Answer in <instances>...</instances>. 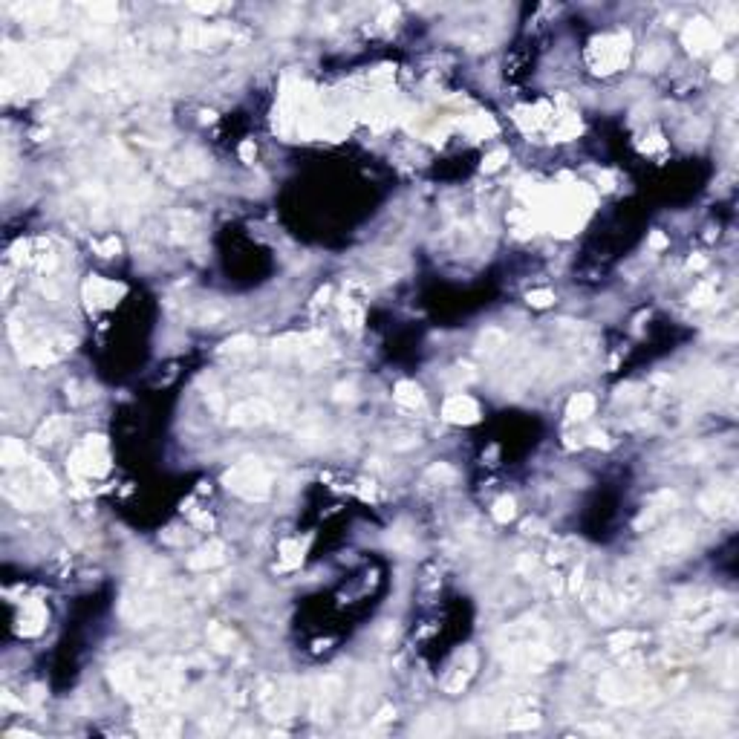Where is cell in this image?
Returning a JSON list of instances; mask_svg holds the SVG:
<instances>
[{
    "mask_svg": "<svg viewBox=\"0 0 739 739\" xmlns=\"http://www.w3.org/2000/svg\"><path fill=\"white\" fill-rule=\"evenodd\" d=\"M584 575H587L584 566H577V569L572 572V577H569V589H572V592H577L580 587H584Z\"/></svg>",
    "mask_w": 739,
    "mask_h": 739,
    "instance_id": "obj_48",
    "label": "cell"
},
{
    "mask_svg": "<svg viewBox=\"0 0 739 739\" xmlns=\"http://www.w3.org/2000/svg\"><path fill=\"white\" fill-rule=\"evenodd\" d=\"M664 246H667V237H664L661 231H653V234H650V248L659 251V248H664Z\"/></svg>",
    "mask_w": 739,
    "mask_h": 739,
    "instance_id": "obj_52",
    "label": "cell"
},
{
    "mask_svg": "<svg viewBox=\"0 0 739 739\" xmlns=\"http://www.w3.org/2000/svg\"><path fill=\"white\" fill-rule=\"evenodd\" d=\"M303 560V546L298 540H283L281 543V569H295Z\"/></svg>",
    "mask_w": 739,
    "mask_h": 739,
    "instance_id": "obj_32",
    "label": "cell"
},
{
    "mask_svg": "<svg viewBox=\"0 0 739 739\" xmlns=\"http://www.w3.org/2000/svg\"><path fill=\"white\" fill-rule=\"evenodd\" d=\"M220 563H226V543L223 540H208L205 546H199L188 557L191 572H208V569H217Z\"/></svg>",
    "mask_w": 739,
    "mask_h": 739,
    "instance_id": "obj_18",
    "label": "cell"
},
{
    "mask_svg": "<svg viewBox=\"0 0 739 739\" xmlns=\"http://www.w3.org/2000/svg\"><path fill=\"white\" fill-rule=\"evenodd\" d=\"M517 569H520L523 575L535 572V557H532V555H523V557H520V563H517Z\"/></svg>",
    "mask_w": 739,
    "mask_h": 739,
    "instance_id": "obj_50",
    "label": "cell"
},
{
    "mask_svg": "<svg viewBox=\"0 0 739 739\" xmlns=\"http://www.w3.org/2000/svg\"><path fill=\"white\" fill-rule=\"evenodd\" d=\"M681 43L688 46V52H693V56H705L708 49L722 43V32L708 18H693L688 26L681 29Z\"/></svg>",
    "mask_w": 739,
    "mask_h": 739,
    "instance_id": "obj_7",
    "label": "cell"
},
{
    "mask_svg": "<svg viewBox=\"0 0 739 739\" xmlns=\"http://www.w3.org/2000/svg\"><path fill=\"white\" fill-rule=\"evenodd\" d=\"M208 641L217 653H231L234 650V632L226 629L223 624H208Z\"/></svg>",
    "mask_w": 739,
    "mask_h": 739,
    "instance_id": "obj_28",
    "label": "cell"
},
{
    "mask_svg": "<svg viewBox=\"0 0 739 739\" xmlns=\"http://www.w3.org/2000/svg\"><path fill=\"white\" fill-rule=\"evenodd\" d=\"M676 503H678L676 491H659V494L650 500V508H644V514L636 520V525H639V529H644V525L650 529L653 523H659L661 517H667V514H670V508H673Z\"/></svg>",
    "mask_w": 739,
    "mask_h": 739,
    "instance_id": "obj_19",
    "label": "cell"
},
{
    "mask_svg": "<svg viewBox=\"0 0 739 739\" xmlns=\"http://www.w3.org/2000/svg\"><path fill=\"white\" fill-rule=\"evenodd\" d=\"M505 664L520 673H540L555 661V650L546 644V639H514L508 644Z\"/></svg>",
    "mask_w": 739,
    "mask_h": 739,
    "instance_id": "obj_4",
    "label": "cell"
},
{
    "mask_svg": "<svg viewBox=\"0 0 739 739\" xmlns=\"http://www.w3.org/2000/svg\"><path fill=\"white\" fill-rule=\"evenodd\" d=\"M719 12H722V18H725V29H728V32H733V29H736V23H739V18H736V6H722Z\"/></svg>",
    "mask_w": 739,
    "mask_h": 739,
    "instance_id": "obj_47",
    "label": "cell"
},
{
    "mask_svg": "<svg viewBox=\"0 0 739 739\" xmlns=\"http://www.w3.org/2000/svg\"><path fill=\"white\" fill-rule=\"evenodd\" d=\"M254 347H257V341L251 335H234V338L223 341L220 355H246V352H254Z\"/></svg>",
    "mask_w": 739,
    "mask_h": 739,
    "instance_id": "obj_31",
    "label": "cell"
},
{
    "mask_svg": "<svg viewBox=\"0 0 739 739\" xmlns=\"http://www.w3.org/2000/svg\"><path fill=\"white\" fill-rule=\"evenodd\" d=\"M70 431V419L67 416H49L35 434L38 445H56L58 439H64V434Z\"/></svg>",
    "mask_w": 739,
    "mask_h": 739,
    "instance_id": "obj_21",
    "label": "cell"
},
{
    "mask_svg": "<svg viewBox=\"0 0 739 739\" xmlns=\"http://www.w3.org/2000/svg\"><path fill=\"white\" fill-rule=\"evenodd\" d=\"M95 251H98L101 257H113V254H119V251H122V243H119L116 237H108V240L95 243Z\"/></svg>",
    "mask_w": 739,
    "mask_h": 739,
    "instance_id": "obj_44",
    "label": "cell"
},
{
    "mask_svg": "<svg viewBox=\"0 0 739 739\" xmlns=\"http://www.w3.org/2000/svg\"><path fill=\"white\" fill-rule=\"evenodd\" d=\"M393 399L407 410H425V393L416 382H399L393 387Z\"/></svg>",
    "mask_w": 739,
    "mask_h": 739,
    "instance_id": "obj_23",
    "label": "cell"
},
{
    "mask_svg": "<svg viewBox=\"0 0 739 739\" xmlns=\"http://www.w3.org/2000/svg\"><path fill=\"white\" fill-rule=\"evenodd\" d=\"M136 730L145 736H177L182 730V722L177 716H165L159 711H145L133 719Z\"/></svg>",
    "mask_w": 739,
    "mask_h": 739,
    "instance_id": "obj_14",
    "label": "cell"
},
{
    "mask_svg": "<svg viewBox=\"0 0 739 739\" xmlns=\"http://www.w3.org/2000/svg\"><path fill=\"white\" fill-rule=\"evenodd\" d=\"M733 75H736V61H733V56H719L716 64H713V78L722 81V84H728V81H733Z\"/></svg>",
    "mask_w": 739,
    "mask_h": 739,
    "instance_id": "obj_34",
    "label": "cell"
},
{
    "mask_svg": "<svg viewBox=\"0 0 739 739\" xmlns=\"http://www.w3.org/2000/svg\"><path fill=\"white\" fill-rule=\"evenodd\" d=\"M254 156H257V147H254L251 139H246V142L240 145V159H243L246 165H251V162H254Z\"/></svg>",
    "mask_w": 739,
    "mask_h": 739,
    "instance_id": "obj_46",
    "label": "cell"
},
{
    "mask_svg": "<svg viewBox=\"0 0 739 739\" xmlns=\"http://www.w3.org/2000/svg\"><path fill=\"white\" fill-rule=\"evenodd\" d=\"M341 312H344V324H347L350 330H361V324H364V309H361L355 300L344 298V300H341Z\"/></svg>",
    "mask_w": 739,
    "mask_h": 739,
    "instance_id": "obj_33",
    "label": "cell"
},
{
    "mask_svg": "<svg viewBox=\"0 0 739 739\" xmlns=\"http://www.w3.org/2000/svg\"><path fill=\"white\" fill-rule=\"evenodd\" d=\"M592 413H595V396H592V393H577V396H572L569 404H566V416H569L572 421H584V419H589Z\"/></svg>",
    "mask_w": 739,
    "mask_h": 739,
    "instance_id": "obj_26",
    "label": "cell"
},
{
    "mask_svg": "<svg viewBox=\"0 0 739 739\" xmlns=\"http://www.w3.org/2000/svg\"><path fill=\"white\" fill-rule=\"evenodd\" d=\"M538 725H540L538 713H520L517 719H508V730H529V728H538Z\"/></svg>",
    "mask_w": 739,
    "mask_h": 739,
    "instance_id": "obj_42",
    "label": "cell"
},
{
    "mask_svg": "<svg viewBox=\"0 0 739 739\" xmlns=\"http://www.w3.org/2000/svg\"><path fill=\"white\" fill-rule=\"evenodd\" d=\"M691 543H693V532L688 529V525H673V529H667L661 538H656V543H653V555H659V557H678V555H684L691 549Z\"/></svg>",
    "mask_w": 739,
    "mask_h": 739,
    "instance_id": "obj_13",
    "label": "cell"
},
{
    "mask_svg": "<svg viewBox=\"0 0 739 739\" xmlns=\"http://www.w3.org/2000/svg\"><path fill=\"white\" fill-rule=\"evenodd\" d=\"M272 419H275V407L266 399H246L229 410V425L234 428H257Z\"/></svg>",
    "mask_w": 739,
    "mask_h": 739,
    "instance_id": "obj_8",
    "label": "cell"
},
{
    "mask_svg": "<svg viewBox=\"0 0 739 739\" xmlns=\"http://www.w3.org/2000/svg\"><path fill=\"white\" fill-rule=\"evenodd\" d=\"M387 543H390L393 549H399V552H413V540H410L404 532H393V535L387 538Z\"/></svg>",
    "mask_w": 739,
    "mask_h": 739,
    "instance_id": "obj_45",
    "label": "cell"
},
{
    "mask_svg": "<svg viewBox=\"0 0 739 739\" xmlns=\"http://www.w3.org/2000/svg\"><path fill=\"white\" fill-rule=\"evenodd\" d=\"M442 419L451 421V425H473V421H480V404L465 393H456V396L445 399Z\"/></svg>",
    "mask_w": 739,
    "mask_h": 739,
    "instance_id": "obj_15",
    "label": "cell"
},
{
    "mask_svg": "<svg viewBox=\"0 0 739 739\" xmlns=\"http://www.w3.org/2000/svg\"><path fill=\"white\" fill-rule=\"evenodd\" d=\"M46 607L41 604V601H26L23 604V609H21V618H18V624H21V632L23 636H41L43 632V627H46Z\"/></svg>",
    "mask_w": 739,
    "mask_h": 739,
    "instance_id": "obj_20",
    "label": "cell"
},
{
    "mask_svg": "<svg viewBox=\"0 0 739 739\" xmlns=\"http://www.w3.org/2000/svg\"><path fill=\"white\" fill-rule=\"evenodd\" d=\"M196 231H199V223L191 211H177V214H171V237L177 243H191L196 237Z\"/></svg>",
    "mask_w": 739,
    "mask_h": 739,
    "instance_id": "obj_22",
    "label": "cell"
},
{
    "mask_svg": "<svg viewBox=\"0 0 739 739\" xmlns=\"http://www.w3.org/2000/svg\"><path fill=\"white\" fill-rule=\"evenodd\" d=\"M70 471L81 480H93V477H104L110 471V454H108V439L90 434L84 436V442L70 454L67 459Z\"/></svg>",
    "mask_w": 739,
    "mask_h": 739,
    "instance_id": "obj_3",
    "label": "cell"
},
{
    "mask_svg": "<svg viewBox=\"0 0 739 739\" xmlns=\"http://www.w3.org/2000/svg\"><path fill=\"white\" fill-rule=\"evenodd\" d=\"M260 705H263V713H266L269 719H275V722L289 719L295 713V708H298V693L292 688V681H286V678L266 681V684H263V691H260Z\"/></svg>",
    "mask_w": 739,
    "mask_h": 739,
    "instance_id": "obj_6",
    "label": "cell"
},
{
    "mask_svg": "<svg viewBox=\"0 0 739 739\" xmlns=\"http://www.w3.org/2000/svg\"><path fill=\"white\" fill-rule=\"evenodd\" d=\"M0 462L6 468H15V465H26V448L21 439H4L0 445Z\"/></svg>",
    "mask_w": 739,
    "mask_h": 739,
    "instance_id": "obj_27",
    "label": "cell"
},
{
    "mask_svg": "<svg viewBox=\"0 0 739 739\" xmlns=\"http://www.w3.org/2000/svg\"><path fill=\"white\" fill-rule=\"evenodd\" d=\"M525 300H529V306H535V309H546V306L555 303V292H549V289H532L529 295H525Z\"/></svg>",
    "mask_w": 739,
    "mask_h": 739,
    "instance_id": "obj_41",
    "label": "cell"
},
{
    "mask_svg": "<svg viewBox=\"0 0 739 739\" xmlns=\"http://www.w3.org/2000/svg\"><path fill=\"white\" fill-rule=\"evenodd\" d=\"M90 15H93L95 21H101V23H108V21H116V18H119V9H116L113 4H98V6H90Z\"/></svg>",
    "mask_w": 739,
    "mask_h": 739,
    "instance_id": "obj_43",
    "label": "cell"
},
{
    "mask_svg": "<svg viewBox=\"0 0 739 739\" xmlns=\"http://www.w3.org/2000/svg\"><path fill=\"white\" fill-rule=\"evenodd\" d=\"M223 486L248 503H263L272 494V473L257 459H240L223 473Z\"/></svg>",
    "mask_w": 739,
    "mask_h": 739,
    "instance_id": "obj_1",
    "label": "cell"
},
{
    "mask_svg": "<svg viewBox=\"0 0 739 739\" xmlns=\"http://www.w3.org/2000/svg\"><path fill=\"white\" fill-rule=\"evenodd\" d=\"M711 300H716V283H699V286L691 292V298H688L691 306H705V303H711Z\"/></svg>",
    "mask_w": 739,
    "mask_h": 739,
    "instance_id": "obj_36",
    "label": "cell"
},
{
    "mask_svg": "<svg viewBox=\"0 0 739 739\" xmlns=\"http://www.w3.org/2000/svg\"><path fill=\"white\" fill-rule=\"evenodd\" d=\"M505 162H508V150H505V147H497V150H491L486 159H483V171H486V174H494V171H500Z\"/></svg>",
    "mask_w": 739,
    "mask_h": 739,
    "instance_id": "obj_40",
    "label": "cell"
},
{
    "mask_svg": "<svg viewBox=\"0 0 739 739\" xmlns=\"http://www.w3.org/2000/svg\"><path fill=\"white\" fill-rule=\"evenodd\" d=\"M231 32L229 29H220V26H205V23H194L182 32V43L188 49H211V46H220L223 41H229Z\"/></svg>",
    "mask_w": 739,
    "mask_h": 739,
    "instance_id": "obj_16",
    "label": "cell"
},
{
    "mask_svg": "<svg viewBox=\"0 0 739 739\" xmlns=\"http://www.w3.org/2000/svg\"><path fill=\"white\" fill-rule=\"evenodd\" d=\"M338 693H341V681L335 676L321 678L318 688H315V693H312V719H327V713H330L332 702L338 699Z\"/></svg>",
    "mask_w": 739,
    "mask_h": 739,
    "instance_id": "obj_17",
    "label": "cell"
},
{
    "mask_svg": "<svg viewBox=\"0 0 739 739\" xmlns=\"http://www.w3.org/2000/svg\"><path fill=\"white\" fill-rule=\"evenodd\" d=\"M705 266H708V260H705L702 254H696V257L688 260V269H693V272H699V269H705Z\"/></svg>",
    "mask_w": 739,
    "mask_h": 739,
    "instance_id": "obj_53",
    "label": "cell"
},
{
    "mask_svg": "<svg viewBox=\"0 0 739 739\" xmlns=\"http://www.w3.org/2000/svg\"><path fill=\"white\" fill-rule=\"evenodd\" d=\"M664 61H667V46H664V43H653V46L644 52V58H641L644 70H659Z\"/></svg>",
    "mask_w": 739,
    "mask_h": 739,
    "instance_id": "obj_35",
    "label": "cell"
},
{
    "mask_svg": "<svg viewBox=\"0 0 739 739\" xmlns=\"http://www.w3.org/2000/svg\"><path fill=\"white\" fill-rule=\"evenodd\" d=\"M217 9H220V4H191V12H199V15H211Z\"/></svg>",
    "mask_w": 739,
    "mask_h": 739,
    "instance_id": "obj_51",
    "label": "cell"
},
{
    "mask_svg": "<svg viewBox=\"0 0 739 739\" xmlns=\"http://www.w3.org/2000/svg\"><path fill=\"white\" fill-rule=\"evenodd\" d=\"M647 636H641V632H632V629H621V632H612L609 636V647L615 650V653H621V650H632L636 644H641Z\"/></svg>",
    "mask_w": 739,
    "mask_h": 739,
    "instance_id": "obj_30",
    "label": "cell"
},
{
    "mask_svg": "<svg viewBox=\"0 0 739 739\" xmlns=\"http://www.w3.org/2000/svg\"><path fill=\"white\" fill-rule=\"evenodd\" d=\"M598 693L609 705H632V702H644L647 693H653V688H650V681H647L644 673L615 670V673H607L601 678Z\"/></svg>",
    "mask_w": 739,
    "mask_h": 739,
    "instance_id": "obj_2",
    "label": "cell"
},
{
    "mask_svg": "<svg viewBox=\"0 0 739 739\" xmlns=\"http://www.w3.org/2000/svg\"><path fill=\"white\" fill-rule=\"evenodd\" d=\"M56 12H58V6H52V4H23V6H15V15H23L32 23H43Z\"/></svg>",
    "mask_w": 739,
    "mask_h": 739,
    "instance_id": "obj_29",
    "label": "cell"
},
{
    "mask_svg": "<svg viewBox=\"0 0 739 739\" xmlns=\"http://www.w3.org/2000/svg\"><path fill=\"white\" fill-rule=\"evenodd\" d=\"M589 67L598 73V75H609L615 70H621L629 58V35L627 32H615V35H604V38H595L589 52Z\"/></svg>",
    "mask_w": 739,
    "mask_h": 739,
    "instance_id": "obj_5",
    "label": "cell"
},
{
    "mask_svg": "<svg viewBox=\"0 0 739 739\" xmlns=\"http://www.w3.org/2000/svg\"><path fill=\"white\" fill-rule=\"evenodd\" d=\"M589 445H595V448H609V439H607L604 431H589Z\"/></svg>",
    "mask_w": 739,
    "mask_h": 739,
    "instance_id": "obj_49",
    "label": "cell"
},
{
    "mask_svg": "<svg viewBox=\"0 0 739 739\" xmlns=\"http://www.w3.org/2000/svg\"><path fill=\"white\" fill-rule=\"evenodd\" d=\"M125 295H127V286L116 283V281L90 278L84 283V300H87L90 309H113Z\"/></svg>",
    "mask_w": 739,
    "mask_h": 739,
    "instance_id": "obj_10",
    "label": "cell"
},
{
    "mask_svg": "<svg viewBox=\"0 0 739 739\" xmlns=\"http://www.w3.org/2000/svg\"><path fill=\"white\" fill-rule=\"evenodd\" d=\"M577 133H580V122H577L575 116H566V119L560 122V127L552 130V139H555V142H566V139H572V136H577Z\"/></svg>",
    "mask_w": 739,
    "mask_h": 739,
    "instance_id": "obj_38",
    "label": "cell"
},
{
    "mask_svg": "<svg viewBox=\"0 0 739 739\" xmlns=\"http://www.w3.org/2000/svg\"><path fill=\"white\" fill-rule=\"evenodd\" d=\"M448 730H451V719L445 713H428L413 728V733H419V736H445Z\"/></svg>",
    "mask_w": 739,
    "mask_h": 739,
    "instance_id": "obj_25",
    "label": "cell"
},
{
    "mask_svg": "<svg viewBox=\"0 0 739 739\" xmlns=\"http://www.w3.org/2000/svg\"><path fill=\"white\" fill-rule=\"evenodd\" d=\"M491 514H494V520H497V523H508V520H514V514H517V508H514V500H511V497H500V500L494 503Z\"/></svg>",
    "mask_w": 739,
    "mask_h": 739,
    "instance_id": "obj_39",
    "label": "cell"
},
{
    "mask_svg": "<svg viewBox=\"0 0 739 739\" xmlns=\"http://www.w3.org/2000/svg\"><path fill=\"white\" fill-rule=\"evenodd\" d=\"M205 174H208V162L202 159V153H196V150L179 153L177 159H171L168 168H165V177H168L174 185H185V182L199 179V177H205Z\"/></svg>",
    "mask_w": 739,
    "mask_h": 739,
    "instance_id": "obj_11",
    "label": "cell"
},
{
    "mask_svg": "<svg viewBox=\"0 0 739 739\" xmlns=\"http://www.w3.org/2000/svg\"><path fill=\"white\" fill-rule=\"evenodd\" d=\"M4 705H6V708H18V711H23V702H18L9 691H4Z\"/></svg>",
    "mask_w": 739,
    "mask_h": 739,
    "instance_id": "obj_54",
    "label": "cell"
},
{
    "mask_svg": "<svg viewBox=\"0 0 739 739\" xmlns=\"http://www.w3.org/2000/svg\"><path fill=\"white\" fill-rule=\"evenodd\" d=\"M473 673H477V650L465 647V650H459L454 656L451 670L445 673V681H442L445 693H462L468 688V681L473 678Z\"/></svg>",
    "mask_w": 739,
    "mask_h": 739,
    "instance_id": "obj_9",
    "label": "cell"
},
{
    "mask_svg": "<svg viewBox=\"0 0 739 739\" xmlns=\"http://www.w3.org/2000/svg\"><path fill=\"white\" fill-rule=\"evenodd\" d=\"M428 480H431V483H439V486H451V483L456 480V471H454L451 465L439 462V465L428 468Z\"/></svg>",
    "mask_w": 739,
    "mask_h": 739,
    "instance_id": "obj_37",
    "label": "cell"
},
{
    "mask_svg": "<svg viewBox=\"0 0 739 739\" xmlns=\"http://www.w3.org/2000/svg\"><path fill=\"white\" fill-rule=\"evenodd\" d=\"M699 508L705 514H713V517H733L736 514V491L733 486H711L699 494Z\"/></svg>",
    "mask_w": 739,
    "mask_h": 739,
    "instance_id": "obj_12",
    "label": "cell"
},
{
    "mask_svg": "<svg viewBox=\"0 0 739 739\" xmlns=\"http://www.w3.org/2000/svg\"><path fill=\"white\" fill-rule=\"evenodd\" d=\"M503 347H508V335L503 330H497V327L483 330L480 338H477V352L480 355H497Z\"/></svg>",
    "mask_w": 739,
    "mask_h": 739,
    "instance_id": "obj_24",
    "label": "cell"
}]
</instances>
